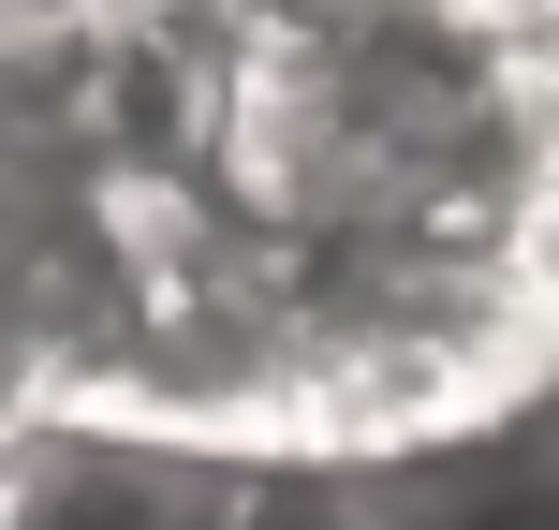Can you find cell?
Listing matches in <instances>:
<instances>
[{
    "label": "cell",
    "instance_id": "cell-1",
    "mask_svg": "<svg viewBox=\"0 0 559 530\" xmlns=\"http://www.w3.org/2000/svg\"><path fill=\"white\" fill-rule=\"evenodd\" d=\"M265 457L133 413H0V530H236Z\"/></svg>",
    "mask_w": 559,
    "mask_h": 530
},
{
    "label": "cell",
    "instance_id": "cell-3",
    "mask_svg": "<svg viewBox=\"0 0 559 530\" xmlns=\"http://www.w3.org/2000/svg\"><path fill=\"white\" fill-rule=\"evenodd\" d=\"M236 530H383V516L354 502V472H265Z\"/></svg>",
    "mask_w": 559,
    "mask_h": 530
},
{
    "label": "cell",
    "instance_id": "cell-2",
    "mask_svg": "<svg viewBox=\"0 0 559 530\" xmlns=\"http://www.w3.org/2000/svg\"><path fill=\"white\" fill-rule=\"evenodd\" d=\"M354 502L383 530H559V427L501 413L472 443H427L397 472H354Z\"/></svg>",
    "mask_w": 559,
    "mask_h": 530
}]
</instances>
